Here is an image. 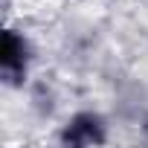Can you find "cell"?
Listing matches in <instances>:
<instances>
[{
  "instance_id": "cell-1",
  "label": "cell",
  "mask_w": 148,
  "mask_h": 148,
  "mask_svg": "<svg viewBox=\"0 0 148 148\" xmlns=\"http://www.w3.org/2000/svg\"><path fill=\"white\" fill-rule=\"evenodd\" d=\"M29 67H32V44L26 32L6 26L3 41H0V82L9 90H21L29 82Z\"/></svg>"
},
{
  "instance_id": "cell-2",
  "label": "cell",
  "mask_w": 148,
  "mask_h": 148,
  "mask_svg": "<svg viewBox=\"0 0 148 148\" xmlns=\"http://www.w3.org/2000/svg\"><path fill=\"white\" fill-rule=\"evenodd\" d=\"M55 139L61 145H70V148H93V145H105L110 139V128H108V119L99 110L82 108V110L70 113L64 119Z\"/></svg>"
}]
</instances>
